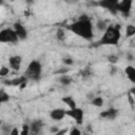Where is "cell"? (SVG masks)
I'll return each instance as SVG.
<instances>
[{"mask_svg": "<svg viewBox=\"0 0 135 135\" xmlns=\"http://www.w3.org/2000/svg\"><path fill=\"white\" fill-rule=\"evenodd\" d=\"M65 28L84 40H92L93 38V24L91 18L85 14L81 15L75 22L66 25Z\"/></svg>", "mask_w": 135, "mask_h": 135, "instance_id": "cell-1", "label": "cell"}, {"mask_svg": "<svg viewBox=\"0 0 135 135\" xmlns=\"http://www.w3.org/2000/svg\"><path fill=\"white\" fill-rule=\"evenodd\" d=\"M120 28V24L109 25L105 32L103 33L102 37L98 41L97 45H116L121 38Z\"/></svg>", "mask_w": 135, "mask_h": 135, "instance_id": "cell-2", "label": "cell"}, {"mask_svg": "<svg viewBox=\"0 0 135 135\" xmlns=\"http://www.w3.org/2000/svg\"><path fill=\"white\" fill-rule=\"evenodd\" d=\"M41 74H42V65H41L40 61L39 60H32L27 64V68L24 71L23 76L26 77L28 80L38 81L41 78Z\"/></svg>", "mask_w": 135, "mask_h": 135, "instance_id": "cell-3", "label": "cell"}, {"mask_svg": "<svg viewBox=\"0 0 135 135\" xmlns=\"http://www.w3.org/2000/svg\"><path fill=\"white\" fill-rule=\"evenodd\" d=\"M0 41L4 43H17L19 41V38L14 31V28H3L0 32Z\"/></svg>", "mask_w": 135, "mask_h": 135, "instance_id": "cell-4", "label": "cell"}, {"mask_svg": "<svg viewBox=\"0 0 135 135\" xmlns=\"http://www.w3.org/2000/svg\"><path fill=\"white\" fill-rule=\"evenodd\" d=\"M66 116L71 117L74 121H76L77 124H82L83 122V116L84 112L81 108H74V109H69L66 110Z\"/></svg>", "mask_w": 135, "mask_h": 135, "instance_id": "cell-5", "label": "cell"}, {"mask_svg": "<svg viewBox=\"0 0 135 135\" xmlns=\"http://www.w3.org/2000/svg\"><path fill=\"white\" fill-rule=\"evenodd\" d=\"M133 5V1L132 0H122V1H118L117 5H116V11L117 13H121L123 16H129L131 8Z\"/></svg>", "mask_w": 135, "mask_h": 135, "instance_id": "cell-6", "label": "cell"}, {"mask_svg": "<svg viewBox=\"0 0 135 135\" xmlns=\"http://www.w3.org/2000/svg\"><path fill=\"white\" fill-rule=\"evenodd\" d=\"M117 3H118V0H101V1H98L96 4L110 11L112 14H117V11H116Z\"/></svg>", "mask_w": 135, "mask_h": 135, "instance_id": "cell-7", "label": "cell"}, {"mask_svg": "<svg viewBox=\"0 0 135 135\" xmlns=\"http://www.w3.org/2000/svg\"><path fill=\"white\" fill-rule=\"evenodd\" d=\"M27 78L24 77L23 75L22 76H19V77H16L12 80H5L4 83H6L7 85H14V86H20L21 89H23L25 85H26V82H27Z\"/></svg>", "mask_w": 135, "mask_h": 135, "instance_id": "cell-8", "label": "cell"}, {"mask_svg": "<svg viewBox=\"0 0 135 135\" xmlns=\"http://www.w3.org/2000/svg\"><path fill=\"white\" fill-rule=\"evenodd\" d=\"M65 116H66V110H64L62 108H56L50 112V117L55 121H60Z\"/></svg>", "mask_w": 135, "mask_h": 135, "instance_id": "cell-9", "label": "cell"}, {"mask_svg": "<svg viewBox=\"0 0 135 135\" xmlns=\"http://www.w3.org/2000/svg\"><path fill=\"white\" fill-rule=\"evenodd\" d=\"M13 28L14 31L16 32L19 40H24L26 37H27V31L26 28L24 27V25H22V23L20 22H15L14 25H13Z\"/></svg>", "mask_w": 135, "mask_h": 135, "instance_id": "cell-10", "label": "cell"}, {"mask_svg": "<svg viewBox=\"0 0 135 135\" xmlns=\"http://www.w3.org/2000/svg\"><path fill=\"white\" fill-rule=\"evenodd\" d=\"M22 63V57L20 55H14L8 58V65L14 71H19Z\"/></svg>", "mask_w": 135, "mask_h": 135, "instance_id": "cell-11", "label": "cell"}, {"mask_svg": "<svg viewBox=\"0 0 135 135\" xmlns=\"http://www.w3.org/2000/svg\"><path fill=\"white\" fill-rule=\"evenodd\" d=\"M118 115V110H116L115 108H110L108 110H104L100 113V117L103 119H109V120H114Z\"/></svg>", "mask_w": 135, "mask_h": 135, "instance_id": "cell-12", "label": "cell"}, {"mask_svg": "<svg viewBox=\"0 0 135 135\" xmlns=\"http://www.w3.org/2000/svg\"><path fill=\"white\" fill-rule=\"evenodd\" d=\"M43 127V121L40 119H35L32 121V123L30 124L31 128V134L32 135H39V133L41 132Z\"/></svg>", "mask_w": 135, "mask_h": 135, "instance_id": "cell-13", "label": "cell"}, {"mask_svg": "<svg viewBox=\"0 0 135 135\" xmlns=\"http://www.w3.org/2000/svg\"><path fill=\"white\" fill-rule=\"evenodd\" d=\"M124 73H126L128 79H129L132 83H135V66H133V65H128V66L124 69Z\"/></svg>", "mask_w": 135, "mask_h": 135, "instance_id": "cell-14", "label": "cell"}, {"mask_svg": "<svg viewBox=\"0 0 135 135\" xmlns=\"http://www.w3.org/2000/svg\"><path fill=\"white\" fill-rule=\"evenodd\" d=\"M61 101H62L63 103H65V104L68 105L69 109L77 108V105H76V101H75V99H74L72 96H64V97L61 98Z\"/></svg>", "mask_w": 135, "mask_h": 135, "instance_id": "cell-15", "label": "cell"}, {"mask_svg": "<svg viewBox=\"0 0 135 135\" xmlns=\"http://www.w3.org/2000/svg\"><path fill=\"white\" fill-rule=\"evenodd\" d=\"M73 79L71 76H69L68 74H64V75H60L59 77V82L62 84V85H70L72 83Z\"/></svg>", "mask_w": 135, "mask_h": 135, "instance_id": "cell-16", "label": "cell"}, {"mask_svg": "<svg viewBox=\"0 0 135 135\" xmlns=\"http://www.w3.org/2000/svg\"><path fill=\"white\" fill-rule=\"evenodd\" d=\"M133 36H135V25L129 24L126 27V37L127 38H131Z\"/></svg>", "mask_w": 135, "mask_h": 135, "instance_id": "cell-17", "label": "cell"}, {"mask_svg": "<svg viewBox=\"0 0 135 135\" xmlns=\"http://www.w3.org/2000/svg\"><path fill=\"white\" fill-rule=\"evenodd\" d=\"M91 104L96 107V108H101L103 105V98L102 97H94L92 100H91Z\"/></svg>", "mask_w": 135, "mask_h": 135, "instance_id": "cell-18", "label": "cell"}, {"mask_svg": "<svg viewBox=\"0 0 135 135\" xmlns=\"http://www.w3.org/2000/svg\"><path fill=\"white\" fill-rule=\"evenodd\" d=\"M65 37H66V34H65V31L64 28H58L57 32H56V38L57 40L59 41H64L65 40Z\"/></svg>", "mask_w": 135, "mask_h": 135, "instance_id": "cell-19", "label": "cell"}, {"mask_svg": "<svg viewBox=\"0 0 135 135\" xmlns=\"http://www.w3.org/2000/svg\"><path fill=\"white\" fill-rule=\"evenodd\" d=\"M108 24L105 23V21H103V20H98L97 21V23H96V27L99 30V31H101V32H105V30L108 28Z\"/></svg>", "mask_w": 135, "mask_h": 135, "instance_id": "cell-20", "label": "cell"}, {"mask_svg": "<svg viewBox=\"0 0 135 135\" xmlns=\"http://www.w3.org/2000/svg\"><path fill=\"white\" fill-rule=\"evenodd\" d=\"M8 99H9L8 94H7V93H6L4 90H1V91H0V102L4 103V102L8 101Z\"/></svg>", "mask_w": 135, "mask_h": 135, "instance_id": "cell-21", "label": "cell"}, {"mask_svg": "<svg viewBox=\"0 0 135 135\" xmlns=\"http://www.w3.org/2000/svg\"><path fill=\"white\" fill-rule=\"evenodd\" d=\"M13 128H11L8 124H4L2 123V127H1V132L3 135H9L11 134V131H12Z\"/></svg>", "mask_w": 135, "mask_h": 135, "instance_id": "cell-22", "label": "cell"}, {"mask_svg": "<svg viewBox=\"0 0 135 135\" xmlns=\"http://www.w3.org/2000/svg\"><path fill=\"white\" fill-rule=\"evenodd\" d=\"M30 133H31V128H30V126L26 124V123H24V124L22 126L21 131H20V135H30Z\"/></svg>", "mask_w": 135, "mask_h": 135, "instance_id": "cell-23", "label": "cell"}, {"mask_svg": "<svg viewBox=\"0 0 135 135\" xmlns=\"http://www.w3.org/2000/svg\"><path fill=\"white\" fill-rule=\"evenodd\" d=\"M80 75H81L83 78H86V77H90V76L92 75V72H91L90 68H85V69H83V70L81 71Z\"/></svg>", "mask_w": 135, "mask_h": 135, "instance_id": "cell-24", "label": "cell"}, {"mask_svg": "<svg viewBox=\"0 0 135 135\" xmlns=\"http://www.w3.org/2000/svg\"><path fill=\"white\" fill-rule=\"evenodd\" d=\"M8 73H9V69H8V68H6V66H2V68L0 69V76H1V77H5V76H7Z\"/></svg>", "mask_w": 135, "mask_h": 135, "instance_id": "cell-25", "label": "cell"}, {"mask_svg": "<svg viewBox=\"0 0 135 135\" xmlns=\"http://www.w3.org/2000/svg\"><path fill=\"white\" fill-rule=\"evenodd\" d=\"M62 61H63V63L66 64V65H72V64L74 63V60H73L70 56H65V57L62 59Z\"/></svg>", "mask_w": 135, "mask_h": 135, "instance_id": "cell-26", "label": "cell"}, {"mask_svg": "<svg viewBox=\"0 0 135 135\" xmlns=\"http://www.w3.org/2000/svg\"><path fill=\"white\" fill-rule=\"evenodd\" d=\"M69 135H82V133H81V131H80L78 128L74 127V128H72V130L70 131Z\"/></svg>", "mask_w": 135, "mask_h": 135, "instance_id": "cell-27", "label": "cell"}, {"mask_svg": "<svg viewBox=\"0 0 135 135\" xmlns=\"http://www.w3.org/2000/svg\"><path fill=\"white\" fill-rule=\"evenodd\" d=\"M108 60H109V62H110V63L115 64V63L118 61V57H117L116 55H110V56L108 57Z\"/></svg>", "mask_w": 135, "mask_h": 135, "instance_id": "cell-28", "label": "cell"}, {"mask_svg": "<svg viewBox=\"0 0 135 135\" xmlns=\"http://www.w3.org/2000/svg\"><path fill=\"white\" fill-rule=\"evenodd\" d=\"M129 103H130V105H131L132 108L135 107V97H134L132 94L129 95Z\"/></svg>", "mask_w": 135, "mask_h": 135, "instance_id": "cell-29", "label": "cell"}, {"mask_svg": "<svg viewBox=\"0 0 135 135\" xmlns=\"http://www.w3.org/2000/svg\"><path fill=\"white\" fill-rule=\"evenodd\" d=\"M9 135H20V131L18 130V128H13L12 131H11V134Z\"/></svg>", "mask_w": 135, "mask_h": 135, "instance_id": "cell-30", "label": "cell"}, {"mask_svg": "<svg viewBox=\"0 0 135 135\" xmlns=\"http://www.w3.org/2000/svg\"><path fill=\"white\" fill-rule=\"evenodd\" d=\"M66 132H68V129H60V130H59L56 134H54V135H65Z\"/></svg>", "mask_w": 135, "mask_h": 135, "instance_id": "cell-31", "label": "cell"}, {"mask_svg": "<svg viewBox=\"0 0 135 135\" xmlns=\"http://www.w3.org/2000/svg\"><path fill=\"white\" fill-rule=\"evenodd\" d=\"M60 129L58 128V127H56V126H53L51 129H50V131H51V133H53V134H56L58 131H59Z\"/></svg>", "mask_w": 135, "mask_h": 135, "instance_id": "cell-32", "label": "cell"}, {"mask_svg": "<svg viewBox=\"0 0 135 135\" xmlns=\"http://www.w3.org/2000/svg\"><path fill=\"white\" fill-rule=\"evenodd\" d=\"M130 94H132V95L135 97V86H134V88H132V89L130 90Z\"/></svg>", "mask_w": 135, "mask_h": 135, "instance_id": "cell-33", "label": "cell"}, {"mask_svg": "<svg viewBox=\"0 0 135 135\" xmlns=\"http://www.w3.org/2000/svg\"><path fill=\"white\" fill-rule=\"evenodd\" d=\"M128 60H129V61H132V60H133V56H132L131 54H128Z\"/></svg>", "mask_w": 135, "mask_h": 135, "instance_id": "cell-34", "label": "cell"}]
</instances>
